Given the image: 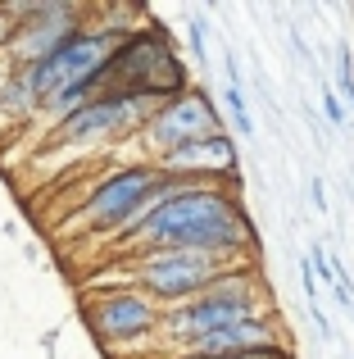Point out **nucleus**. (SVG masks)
Returning <instances> with one entry per match:
<instances>
[{
  "label": "nucleus",
  "instance_id": "nucleus-14",
  "mask_svg": "<svg viewBox=\"0 0 354 359\" xmlns=\"http://www.w3.org/2000/svg\"><path fill=\"white\" fill-rule=\"evenodd\" d=\"M186 41H191L195 60H204V55H209V23H204V18H191V23H186Z\"/></svg>",
  "mask_w": 354,
  "mask_h": 359
},
{
  "label": "nucleus",
  "instance_id": "nucleus-6",
  "mask_svg": "<svg viewBox=\"0 0 354 359\" xmlns=\"http://www.w3.org/2000/svg\"><path fill=\"white\" fill-rule=\"evenodd\" d=\"M155 114V105L146 96H96L78 109V114L59 118L55 128H45L41 150H96L114 146V141L141 137L146 118Z\"/></svg>",
  "mask_w": 354,
  "mask_h": 359
},
{
  "label": "nucleus",
  "instance_id": "nucleus-7",
  "mask_svg": "<svg viewBox=\"0 0 354 359\" xmlns=\"http://www.w3.org/2000/svg\"><path fill=\"white\" fill-rule=\"evenodd\" d=\"M5 14L14 18V41L5 55L9 69L50 60L64 41H73L91 23V9L73 5V0H14V5H5Z\"/></svg>",
  "mask_w": 354,
  "mask_h": 359
},
{
  "label": "nucleus",
  "instance_id": "nucleus-4",
  "mask_svg": "<svg viewBox=\"0 0 354 359\" xmlns=\"http://www.w3.org/2000/svg\"><path fill=\"white\" fill-rule=\"evenodd\" d=\"M136 27L118 23V18H105V23H87L73 41H64L50 60L41 64H23V82L32 87L36 100L55 96V91H69V87H96V78L105 73V64L114 60V50L132 36Z\"/></svg>",
  "mask_w": 354,
  "mask_h": 359
},
{
  "label": "nucleus",
  "instance_id": "nucleus-12",
  "mask_svg": "<svg viewBox=\"0 0 354 359\" xmlns=\"http://www.w3.org/2000/svg\"><path fill=\"white\" fill-rule=\"evenodd\" d=\"M309 269H313V282L323 278V287H337V259H332L327 250H323V241H309Z\"/></svg>",
  "mask_w": 354,
  "mask_h": 359
},
{
  "label": "nucleus",
  "instance_id": "nucleus-11",
  "mask_svg": "<svg viewBox=\"0 0 354 359\" xmlns=\"http://www.w3.org/2000/svg\"><path fill=\"white\" fill-rule=\"evenodd\" d=\"M218 100H222V109H227V118H232V128H236V137L255 141V114H250V105H246V91H241V87H222Z\"/></svg>",
  "mask_w": 354,
  "mask_h": 359
},
{
  "label": "nucleus",
  "instance_id": "nucleus-19",
  "mask_svg": "<svg viewBox=\"0 0 354 359\" xmlns=\"http://www.w3.org/2000/svg\"><path fill=\"white\" fill-rule=\"evenodd\" d=\"M309 314H313V323H318V332H323V337H332V323H327V314H323V309H318V305H313V309H309Z\"/></svg>",
  "mask_w": 354,
  "mask_h": 359
},
{
  "label": "nucleus",
  "instance_id": "nucleus-17",
  "mask_svg": "<svg viewBox=\"0 0 354 359\" xmlns=\"http://www.w3.org/2000/svg\"><path fill=\"white\" fill-rule=\"evenodd\" d=\"M9 41H14V18H9L5 5H0V55H9Z\"/></svg>",
  "mask_w": 354,
  "mask_h": 359
},
{
  "label": "nucleus",
  "instance_id": "nucleus-16",
  "mask_svg": "<svg viewBox=\"0 0 354 359\" xmlns=\"http://www.w3.org/2000/svg\"><path fill=\"white\" fill-rule=\"evenodd\" d=\"M177 359H291V351H255V355H177Z\"/></svg>",
  "mask_w": 354,
  "mask_h": 359
},
{
  "label": "nucleus",
  "instance_id": "nucleus-13",
  "mask_svg": "<svg viewBox=\"0 0 354 359\" xmlns=\"http://www.w3.org/2000/svg\"><path fill=\"white\" fill-rule=\"evenodd\" d=\"M337 82H341V96H346V105L354 109V55H350L346 41L337 46Z\"/></svg>",
  "mask_w": 354,
  "mask_h": 359
},
{
  "label": "nucleus",
  "instance_id": "nucleus-20",
  "mask_svg": "<svg viewBox=\"0 0 354 359\" xmlns=\"http://www.w3.org/2000/svg\"><path fill=\"white\" fill-rule=\"evenodd\" d=\"M5 78H9V60L0 55V87H5Z\"/></svg>",
  "mask_w": 354,
  "mask_h": 359
},
{
  "label": "nucleus",
  "instance_id": "nucleus-10",
  "mask_svg": "<svg viewBox=\"0 0 354 359\" xmlns=\"http://www.w3.org/2000/svg\"><path fill=\"white\" fill-rule=\"evenodd\" d=\"M36 109H41V100L32 96V87L23 82V73L9 69L5 87H0V128H23V123L36 118Z\"/></svg>",
  "mask_w": 354,
  "mask_h": 359
},
{
  "label": "nucleus",
  "instance_id": "nucleus-5",
  "mask_svg": "<svg viewBox=\"0 0 354 359\" xmlns=\"http://www.w3.org/2000/svg\"><path fill=\"white\" fill-rule=\"evenodd\" d=\"M227 269H241V264H227V259H218V255H200V250H141V255H127L132 282L160 309H173V305H182V300L204 296Z\"/></svg>",
  "mask_w": 354,
  "mask_h": 359
},
{
  "label": "nucleus",
  "instance_id": "nucleus-9",
  "mask_svg": "<svg viewBox=\"0 0 354 359\" xmlns=\"http://www.w3.org/2000/svg\"><path fill=\"white\" fill-rule=\"evenodd\" d=\"M82 314H87V327L96 332V341L105 346L150 341V337H160V323H164V309L141 287H114V291H100V296H87Z\"/></svg>",
  "mask_w": 354,
  "mask_h": 359
},
{
  "label": "nucleus",
  "instance_id": "nucleus-1",
  "mask_svg": "<svg viewBox=\"0 0 354 359\" xmlns=\"http://www.w3.org/2000/svg\"><path fill=\"white\" fill-rule=\"evenodd\" d=\"M114 245L127 255L141 250H200L227 264H250L259 245V228L246 214L241 187H182L164 205L118 232Z\"/></svg>",
  "mask_w": 354,
  "mask_h": 359
},
{
  "label": "nucleus",
  "instance_id": "nucleus-15",
  "mask_svg": "<svg viewBox=\"0 0 354 359\" xmlns=\"http://www.w3.org/2000/svg\"><path fill=\"white\" fill-rule=\"evenodd\" d=\"M323 109H327L332 128H341V123H346V105H341V96H337L332 87H323Z\"/></svg>",
  "mask_w": 354,
  "mask_h": 359
},
{
  "label": "nucleus",
  "instance_id": "nucleus-2",
  "mask_svg": "<svg viewBox=\"0 0 354 359\" xmlns=\"http://www.w3.org/2000/svg\"><path fill=\"white\" fill-rule=\"evenodd\" d=\"M182 91H191V69L164 23L136 27L96 78V96H146L150 105H164Z\"/></svg>",
  "mask_w": 354,
  "mask_h": 359
},
{
  "label": "nucleus",
  "instance_id": "nucleus-8",
  "mask_svg": "<svg viewBox=\"0 0 354 359\" xmlns=\"http://www.w3.org/2000/svg\"><path fill=\"white\" fill-rule=\"evenodd\" d=\"M218 132H222V114H218V105H213V96L200 91V87H191V91H182V96L155 105V114L146 118V128H141V146L150 150L155 159H164L182 146L218 137Z\"/></svg>",
  "mask_w": 354,
  "mask_h": 359
},
{
  "label": "nucleus",
  "instance_id": "nucleus-3",
  "mask_svg": "<svg viewBox=\"0 0 354 359\" xmlns=\"http://www.w3.org/2000/svg\"><path fill=\"white\" fill-rule=\"evenodd\" d=\"M268 309H273L268 282L255 273V264H241V269L222 273L204 296L164 309L160 341L177 346V355H182L186 346H195L200 337H213V332H222V327H236V323H246V318H255V314H268Z\"/></svg>",
  "mask_w": 354,
  "mask_h": 359
},
{
  "label": "nucleus",
  "instance_id": "nucleus-18",
  "mask_svg": "<svg viewBox=\"0 0 354 359\" xmlns=\"http://www.w3.org/2000/svg\"><path fill=\"white\" fill-rule=\"evenodd\" d=\"M309 196H313V210H327V187H323V177L309 182Z\"/></svg>",
  "mask_w": 354,
  "mask_h": 359
}]
</instances>
